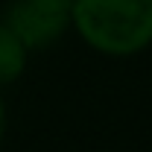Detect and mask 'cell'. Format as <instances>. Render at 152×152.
<instances>
[{
  "instance_id": "2",
  "label": "cell",
  "mask_w": 152,
  "mask_h": 152,
  "mask_svg": "<svg viewBox=\"0 0 152 152\" xmlns=\"http://www.w3.org/2000/svg\"><path fill=\"white\" fill-rule=\"evenodd\" d=\"M0 23H6L15 32V38L32 53L56 44L70 29V12L44 0H12L3 9Z\"/></svg>"
},
{
  "instance_id": "4",
  "label": "cell",
  "mask_w": 152,
  "mask_h": 152,
  "mask_svg": "<svg viewBox=\"0 0 152 152\" xmlns=\"http://www.w3.org/2000/svg\"><path fill=\"white\" fill-rule=\"evenodd\" d=\"M3 134H6V102L0 96V140H3Z\"/></svg>"
},
{
  "instance_id": "1",
  "label": "cell",
  "mask_w": 152,
  "mask_h": 152,
  "mask_svg": "<svg viewBox=\"0 0 152 152\" xmlns=\"http://www.w3.org/2000/svg\"><path fill=\"white\" fill-rule=\"evenodd\" d=\"M70 26L102 56H134L152 44V0H73Z\"/></svg>"
},
{
  "instance_id": "3",
  "label": "cell",
  "mask_w": 152,
  "mask_h": 152,
  "mask_svg": "<svg viewBox=\"0 0 152 152\" xmlns=\"http://www.w3.org/2000/svg\"><path fill=\"white\" fill-rule=\"evenodd\" d=\"M26 56L29 50L15 38V32L6 23H0V85H9L23 73Z\"/></svg>"
},
{
  "instance_id": "5",
  "label": "cell",
  "mask_w": 152,
  "mask_h": 152,
  "mask_svg": "<svg viewBox=\"0 0 152 152\" xmlns=\"http://www.w3.org/2000/svg\"><path fill=\"white\" fill-rule=\"evenodd\" d=\"M44 3H53V6H58V9H67V12H70V6H73V0H44Z\"/></svg>"
}]
</instances>
